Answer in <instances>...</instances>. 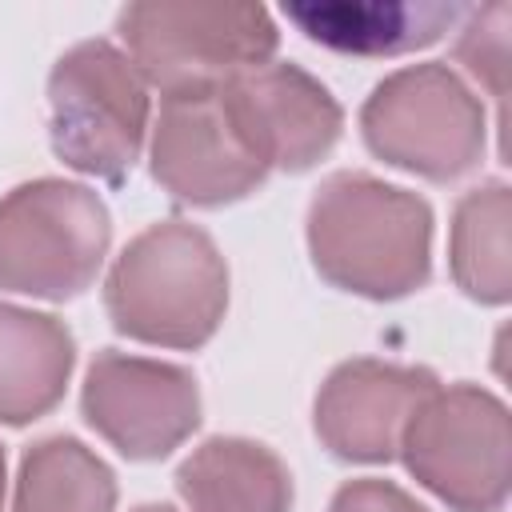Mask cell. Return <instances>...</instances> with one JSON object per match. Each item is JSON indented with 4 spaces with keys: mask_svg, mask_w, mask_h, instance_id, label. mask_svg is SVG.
Returning <instances> with one entry per match:
<instances>
[{
    "mask_svg": "<svg viewBox=\"0 0 512 512\" xmlns=\"http://www.w3.org/2000/svg\"><path fill=\"white\" fill-rule=\"evenodd\" d=\"M220 96L240 140L264 168H308L340 132V108L332 96L288 64L240 72L220 84Z\"/></svg>",
    "mask_w": 512,
    "mask_h": 512,
    "instance_id": "cell-10",
    "label": "cell"
},
{
    "mask_svg": "<svg viewBox=\"0 0 512 512\" xmlns=\"http://www.w3.org/2000/svg\"><path fill=\"white\" fill-rule=\"evenodd\" d=\"M0 496H4V456H0Z\"/></svg>",
    "mask_w": 512,
    "mask_h": 512,
    "instance_id": "cell-20",
    "label": "cell"
},
{
    "mask_svg": "<svg viewBox=\"0 0 512 512\" xmlns=\"http://www.w3.org/2000/svg\"><path fill=\"white\" fill-rule=\"evenodd\" d=\"M52 148L80 172L120 180L144 140L148 92L132 60L92 40L68 52L48 84Z\"/></svg>",
    "mask_w": 512,
    "mask_h": 512,
    "instance_id": "cell-4",
    "label": "cell"
},
{
    "mask_svg": "<svg viewBox=\"0 0 512 512\" xmlns=\"http://www.w3.org/2000/svg\"><path fill=\"white\" fill-rule=\"evenodd\" d=\"M460 4H284V16L316 44L352 56H396L440 40L460 16Z\"/></svg>",
    "mask_w": 512,
    "mask_h": 512,
    "instance_id": "cell-12",
    "label": "cell"
},
{
    "mask_svg": "<svg viewBox=\"0 0 512 512\" xmlns=\"http://www.w3.org/2000/svg\"><path fill=\"white\" fill-rule=\"evenodd\" d=\"M436 392L424 368H392L356 360L344 364L316 400V428L336 456L388 460L416 408Z\"/></svg>",
    "mask_w": 512,
    "mask_h": 512,
    "instance_id": "cell-11",
    "label": "cell"
},
{
    "mask_svg": "<svg viewBox=\"0 0 512 512\" xmlns=\"http://www.w3.org/2000/svg\"><path fill=\"white\" fill-rule=\"evenodd\" d=\"M332 512H424V508L384 480H356L340 488Z\"/></svg>",
    "mask_w": 512,
    "mask_h": 512,
    "instance_id": "cell-18",
    "label": "cell"
},
{
    "mask_svg": "<svg viewBox=\"0 0 512 512\" xmlns=\"http://www.w3.org/2000/svg\"><path fill=\"white\" fill-rule=\"evenodd\" d=\"M152 172L164 188L192 204H220L244 196L268 172L256 152L240 140L220 84L164 92L156 140H152Z\"/></svg>",
    "mask_w": 512,
    "mask_h": 512,
    "instance_id": "cell-8",
    "label": "cell"
},
{
    "mask_svg": "<svg viewBox=\"0 0 512 512\" xmlns=\"http://www.w3.org/2000/svg\"><path fill=\"white\" fill-rule=\"evenodd\" d=\"M228 300V272L200 228L156 224L136 236L108 276V312L120 332L192 348L204 344Z\"/></svg>",
    "mask_w": 512,
    "mask_h": 512,
    "instance_id": "cell-2",
    "label": "cell"
},
{
    "mask_svg": "<svg viewBox=\"0 0 512 512\" xmlns=\"http://www.w3.org/2000/svg\"><path fill=\"white\" fill-rule=\"evenodd\" d=\"M84 412L124 456L152 460L196 428V380L184 368L104 352L84 384Z\"/></svg>",
    "mask_w": 512,
    "mask_h": 512,
    "instance_id": "cell-9",
    "label": "cell"
},
{
    "mask_svg": "<svg viewBox=\"0 0 512 512\" xmlns=\"http://www.w3.org/2000/svg\"><path fill=\"white\" fill-rule=\"evenodd\" d=\"M140 512H172V508H164V504H148V508H140Z\"/></svg>",
    "mask_w": 512,
    "mask_h": 512,
    "instance_id": "cell-19",
    "label": "cell"
},
{
    "mask_svg": "<svg viewBox=\"0 0 512 512\" xmlns=\"http://www.w3.org/2000/svg\"><path fill=\"white\" fill-rule=\"evenodd\" d=\"M112 472L76 440H44L24 456L16 512H112Z\"/></svg>",
    "mask_w": 512,
    "mask_h": 512,
    "instance_id": "cell-15",
    "label": "cell"
},
{
    "mask_svg": "<svg viewBox=\"0 0 512 512\" xmlns=\"http://www.w3.org/2000/svg\"><path fill=\"white\" fill-rule=\"evenodd\" d=\"M140 76L164 92L224 84L240 68H260L276 32L260 8H188L148 4L120 16Z\"/></svg>",
    "mask_w": 512,
    "mask_h": 512,
    "instance_id": "cell-6",
    "label": "cell"
},
{
    "mask_svg": "<svg viewBox=\"0 0 512 512\" xmlns=\"http://www.w3.org/2000/svg\"><path fill=\"white\" fill-rule=\"evenodd\" d=\"M72 368V336L52 316L0 304V420L24 424L48 412Z\"/></svg>",
    "mask_w": 512,
    "mask_h": 512,
    "instance_id": "cell-13",
    "label": "cell"
},
{
    "mask_svg": "<svg viewBox=\"0 0 512 512\" xmlns=\"http://www.w3.org/2000/svg\"><path fill=\"white\" fill-rule=\"evenodd\" d=\"M192 512H284L292 500L280 460L248 440H208L176 472Z\"/></svg>",
    "mask_w": 512,
    "mask_h": 512,
    "instance_id": "cell-14",
    "label": "cell"
},
{
    "mask_svg": "<svg viewBox=\"0 0 512 512\" xmlns=\"http://www.w3.org/2000/svg\"><path fill=\"white\" fill-rule=\"evenodd\" d=\"M364 136L384 160L444 180L480 156L484 116L448 68L424 64L376 88L364 104Z\"/></svg>",
    "mask_w": 512,
    "mask_h": 512,
    "instance_id": "cell-7",
    "label": "cell"
},
{
    "mask_svg": "<svg viewBox=\"0 0 512 512\" xmlns=\"http://www.w3.org/2000/svg\"><path fill=\"white\" fill-rule=\"evenodd\" d=\"M508 8H500L496 28H488V12L476 16V28L460 40V60L468 64L472 76H480L496 104H500V124H504V96H508V32H504Z\"/></svg>",
    "mask_w": 512,
    "mask_h": 512,
    "instance_id": "cell-17",
    "label": "cell"
},
{
    "mask_svg": "<svg viewBox=\"0 0 512 512\" xmlns=\"http://www.w3.org/2000/svg\"><path fill=\"white\" fill-rule=\"evenodd\" d=\"M316 268L364 296H400L428 276L432 212L368 176H336L312 204Z\"/></svg>",
    "mask_w": 512,
    "mask_h": 512,
    "instance_id": "cell-1",
    "label": "cell"
},
{
    "mask_svg": "<svg viewBox=\"0 0 512 512\" xmlns=\"http://www.w3.org/2000/svg\"><path fill=\"white\" fill-rule=\"evenodd\" d=\"M452 268L464 292L500 304L508 296V188H476L452 228Z\"/></svg>",
    "mask_w": 512,
    "mask_h": 512,
    "instance_id": "cell-16",
    "label": "cell"
},
{
    "mask_svg": "<svg viewBox=\"0 0 512 512\" xmlns=\"http://www.w3.org/2000/svg\"><path fill=\"white\" fill-rule=\"evenodd\" d=\"M108 248V212L80 188L40 180L0 204V284L28 296H76Z\"/></svg>",
    "mask_w": 512,
    "mask_h": 512,
    "instance_id": "cell-3",
    "label": "cell"
},
{
    "mask_svg": "<svg viewBox=\"0 0 512 512\" xmlns=\"http://www.w3.org/2000/svg\"><path fill=\"white\" fill-rule=\"evenodd\" d=\"M408 468L460 512H496L508 492V416L480 388L432 392L408 420Z\"/></svg>",
    "mask_w": 512,
    "mask_h": 512,
    "instance_id": "cell-5",
    "label": "cell"
}]
</instances>
